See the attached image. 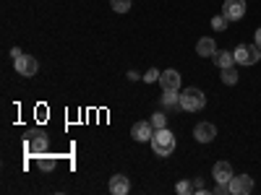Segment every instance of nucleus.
<instances>
[{"instance_id":"f257e3e1","label":"nucleus","mask_w":261,"mask_h":195,"mask_svg":"<svg viewBox=\"0 0 261 195\" xmlns=\"http://www.w3.org/2000/svg\"><path fill=\"white\" fill-rule=\"evenodd\" d=\"M149 143H151V151H154L157 156H170L172 151H175V136H172L167 127L154 130V136H151Z\"/></svg>"},{"instance_id":"f03ea898","label":"nucleus","mask_w":261,"mask_h":195,"mask_svg":"<svg viewBox=\"0 0 261 195\" xmlns=\"http://www.w3.org/2000/svg\"><path fill=\"white\" fill-rule=\"evenodd\" d=\"M204 104H206V96H204V91L201 89H186L183 94H180V110H186V112H199V110H204Z\"/></svg>"},{"instance_id":"7ed1b4c3","label":"nucleus","mask_w":261,"mask_h":195,"mask_svg":"<svg viewBox=\"0 0 261 195\" xmlns=\"http://www.w3.org/2000/svg\"><path fill=\"white\" fill-rule=\"evenodd\" d=\"M232 55H235L238 65H256L261 60V50H258L256 42H253V45H238Z\"/></svg>"},{"instance_id":"20e7f679","label":"nucleus","mask_w":261,"mask_h":195,"mask_svg":"<svg viewBox=\"0 0 261 195\" xmlns=\"http://www.w3.org/2000/svg\"><path fill=\"white\" fill-rule=\"evenodd\" d=\"M50 146V138L45 133H32L29 141H27V154L29 156H39V154H45Z\"/></svg>"},{"instance_id":"39448f33","label":"nucleus","mask_w":261,"mask_h":195,"mask_svg":"<svg viewBox=\"0 0 261 195\" xmlns=\"http://www.w3.org/2000/svg\"><path fill=\"white\" fill-rule=\"evenodd\" d=\"M222 16H225L227 21H241V18L246 16V0H225Z\"/></svg>"},{"instance_id":"423d86ee","label":"nucleus","mask_w":261,"mask_h":195,"mask_svg":"<svg viewBox=\"0 0 261 195\" xmlns=\"http://www.w3.org/2000/svg\"><path fill=\"white\" fill-rule=\"evenodd\" d=\"M13 65H16V71L21 73V76H34L37 71H39V62H37V57L34 55H21V57H16L13 60Z\"/></svg>"},{"instance_id":"0eeeda50","label":"nucleus","mask_w":261,"mask_h":195,"mask_svg":"<svg viewBox=\"0 0 261 195\" xmlns=\"http://www.w3.org/2000/svg\"><path fill=\"white\" fill-rule=\"evenodd\" d=\"M251 190H253V180L248 175H235L230 180V192L232 195H248Z\"/></svg>"},{"instance_id":"6e6552de","label":"nucleus","mask_w":261,"mask_h":195,"mask_svg":"<svg viewBox=\"0 0 261 195\" xmlns=\"http://www.w3.org/2000/svg\"><path fill=\"white\" fill-rule=\"evenodd\" d=\"M151 136H154V125H151V120L149 122H136L134 127H130V138L134 141H139V143H144V141H151Z\"/></svg>"},{"instance_id":"1a4fd4ad","label":"nucleus","mask_w":261,"mask_h":195,"mask_svg":"<svg viewBox=\"0 0 261 195\" xmlns=\"http://www.w3.org/2000/svg\"><path fill=\"white\" fill-rule=\"evenodd\" d=\"M160 86L165 91H180V73L178 71H162L160 73Z\"/></svg>"},{"instance_id":"9d476101","label":"nucleus","mask_w":261,"mask_h":195,"mask_svg":"<svg viewBox=\"0 0 261 195\" xmlns=\"http://www.w3.org/2000/svg\"><path fill=\"white\" fill-rule=\"evenodd\" d=\"M214 136H217V127L212 122H199L193 127V138L199 143H209V141H214Z\"/></svg>"},{"instance_id":"9b49d317","label":"nucleus","mask_w":261,"mask_h":195,"mask_svg":"<svg viewBox=\"0 0 261 195\" xmlns=\"http://www.w3.org/2000/svg\"><path fill=\"white\" fill-rule=\"evenodd\" d=\"M212 175H214V180H217V182H225V185H230V180L235 177V175H232L230 161H217V164H214V169H212Z\"/></svg>"},{"instance_id":"f8f14e48","label":"nucleus","mask_w":261,"mask_h":195,"mask_svg":"<svg viewBox=\"0 0 261 195\" xmlns=\"http://www.w3.org/2000/svg\"><path fill=\"white\" fill-rule=\"evenodd\" d=\"M130 190V180L125 177V175H113V180H110V192L113 195H125Z\"/></svg>"},{"instance_id":"ddd939ff","label":"nucleus","mask_w":261,"mask_h":195,"mask_svg":"<svg viewBox=\"0 0 261 195\" xmlns=\"http://www.w3.org/2000/svg\"><path fill=\"white\" fill-rule=\"evenodd\" d=\"M196 52H199L201 57H214L217 55V45H214V39L212 37H204L196 42Z\"/></svg>"},{"instance_id":"4468645a","label":"nucleus","mask_w":261,"mask_h":195,"mask_svg":"<svg viewBox=\"0 0 261 195\" xmlns=\"http://www.w3.org/2000/svg\"><path fill=\"white\" fill-rule=\"evenodd\" d=\"M162 107L165 110H178L180 107V91H165L162 89Z\"/></svg>"},{"instance_id":"2eb2a0df","label":"nucleus","mask_w":261,"mask_h":195,"mask_svg":"<svg viewBox=\"0 0 261 195\" xmlns=\"http://www.w3.org/2000/svg\"><path fill=\"white\" fill-rule=\"evenodd\" d=\"M214 62L220 65V71H222V68H232V65H235V55H232V52H225V50H222V52L217 50V55H214Z\"/></svg>"},{"instance_id":"dca6fc26","label":"nucleus","mask_w":261,"mask_h":195,"mask_svg":"<svg viewBox=\"0 0 261 195\" xmlns=\"http://www.w3.org/2000/svg\"><path fill=\"white\" fill-rule=\"evenodd\" d=\"M55 167H58V161H55L53 156H42V154L37 156V169H42V172H53Z\"/></svg>"},{"instance_id":"f3484780","label":"nucleus","mask_w":261,"mask_h":195,"mask_svg":"<svg viewBox=\"0 0 261 195\" xmlns=\"http://www.w3.org/2000/svg\"><path fill=\"white\" fill-rule=\"evenodd\" d=\"M222 83H227V86H235V83H238L235 65H232V68H222Z\"/></svg>"},{"instance_id":"a211bd4d","label":"nucleus","mask_w":261,"mask_h":195,"mask_svg":"<svg viewBox=\"0 0 261 195\" xmlns=\"http://www.w3.org/2000/svg\"><path fill=\"white\" fill-rule=\"evenodd\" d=\"M110 8L115 13H128L130 11V0H110Z\"/></svg>"},{"instance_id":"6ab92c4d","label":"nucleus","mask_w":261,"mask_h":195,"mask_svg":"<svg viewBox=\"0 0 261 195\" xmlns=\"http://www.w3.org/2000/svg\"><path fill=\"white\" fill-rule=\"evenodd\" d=\"M212 29H217V31H225V29H227V18H225L222 13H220V16H214V18H212Z\"/></svg>"},{"instance_id":"aec40b11","label":"nucleus","mask_w":261,"mask_h":195,"mask_svg":"<svg viewBox=\"0 0 261 195\" xmlns=\"http://www.w3.org/2000/svg\"><path fill=\"white\" fill-rule=\"evenodd\" d=\"M151 125H154V130L165 127V125H167V117H165V112H154V115H151Z\"/></svg>"},{"instance_id":"412c9836","label":"nucleus","mask_w":261,"mask_h":195,"mask_svg":"<svg viewBox=\"0 0 261 195\" xmlns=\"http://www.w3.org/2000/svg\"><path fill=\"white\" fill-rule=\"evenodd\" d=\"M175 190H178L180 195H188V192L193 190V182H186V180H180V182L175 185Z\"/></svg>"},{"instance_id":"4be33fe9","label":"nucleus","mask_w":261,"mask_h":195,"mask_svg":"<svg viewBox=\"0 0 261 195\" xmlns=\"http://www.w3.org/2000/svg\"><path fill=\"white\" fill-rule=\"evenodd\" d=\"M144 81H146V83H154V81H160V71H157V68L146 71V73H144Z\"/></svg>"},{"instance_id":"5701e85b","label":"nucleus","mask_w":261,"mask_h":195,"mask_svg":"<svg viewBox=\"0 0 261 195\" xmlns=\"http://www.w3.org/2000/svg\"><path fill=\"white\" fill-rule=\"evenodd\" d=\"M193 190H204V180H201V177L193 180Z\"/></svg>"},{"instance_id":"b1692460","label":"nucleus","mask_w":261,"mask_h":195,"mask_svg":"<svg viewBox=\"0 0 261 195\" xmlns=\"http://www.w3.org/2000/svg\"><path fill=\"white\" fill-rule=\"evenodd\" d=\"M21 55H24V52H21V47H13V50H11V57H13V60L21 57Z\"/></svg>"},{"instance_id":"393cba45","label":"nucleus","mask_w":261,"mask_h":195,"mask_svg":"<svg viewBox=\"0 0 261 195\" xmlns=\"http://www.w3.org/2000/svg\"><path fill=\"white\" fill-rule=\"evenodd\" d=\"M256 45H258V50H261V29H256Z\"/></svg>"}]
</instances>
